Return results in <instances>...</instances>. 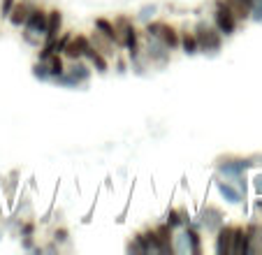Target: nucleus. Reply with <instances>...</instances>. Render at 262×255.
<instances>
[{"mask_svg":"<svg viewBox=\"0 0 262 255\" xmlns=\"http://www.w3.org/2000/svg\"><path fill=\"white\" fill-rule=\"evenodd\" d=\"M213 172L221 179H228V181H234L239 174H246L251 169V162L244 156H234V153H221V156L213 158L211 162Z\"/></svg>","mask_w":262,"mask_h":255,"instance_id":"f257e3e1","label":"nucleus"},{"mask_svg":"<svg viewBox=\"0 0 262 255\" xmlns=\"http://www.w3.org/2000/svg\"><path fill=\"white\" fill-rule=\"evenodd\" d=\"M172 51L160 42L158 37H151L148 33L142 30V58L148 68H167L169 60H172Z\"/></svg>","mask_w":262,"mask_h":255,"instance_id":"f03ea898","label":"nucleus"},{"mask_svg":"<svg viewBox=\"0 0 262 255\" xmlns=\"http://www.w3.org/2000/svg\"><path fill=\"white\" fill-rule=\"evenodd\" d=\"M193 35L198 39L200 54L204 56H216L218 51L223 49V35L218 33V28L213 24H207V21H198L193 28Z\"/></svg>","mask_w":262,"mask_h":255,"instance_id":"7ed1b4c3","label":"nucleus"},{"mask_svg":"<svg viewBox=\"0 0 262 255\" xmlns=\"http://www.w3.org/2000/svg\"><path fill=\"white\" fill-rule=\"evenodd\" d=\"M195 223H198V227L202 232H207V235H216V230L225 223V214H223V209L221 206H216V204H211V202H207L204 200V204L200 206L198 211H195Z\"/></svg>","mask_w":262,"mask_h":255,"instance_id":"20e7f679","label":"nucleus"},{"mask_svg":"<svg viewBox=\"0 0 262 255\" xmlns=\"http://www.w3.org/2000/svg\"><path fill=\"white\" fill-rule=\"evenodd\" d=\"M47 30V10L42 5H33L28 19L24 24V37L28 45H40V37H45Z\"/></svg>","mask_w":262,"mask_h":255,"instance_id":"39448f33","label":"nucleus"},{"mask_svg":"<svg viewBox=\"0 0 262 255\" xmlns=\"http://www.w3.org/2000/svg\"><path fill=\"white\" fill-rule=\"evenodd\" d=\"M213 26L218 28V33L223 35V37H232L234 33H237V26L239 21L232 16V12L228 10V7L223 5V0H216L213 3Z\"/></svg>","mask_w":262,"mask_h":255,"instance_id":"423d86ee","label":"nucleus"},{"mask_svg":"<svg viewBox=\"0 0 262 255\" xmlns=\"http://www.w3.org/2000/svg\"><path fill=\"white\" fill-rule=\"evenodd\" d=\"M211 183L216 186L218 195L228 202V204H246V197L242 195V190H239V188L234 186L232 181H228V179H221L216 172H213L211 174Z\"/></svg>","mask_w":262,"mask_h":255,"instance_id":"0eeeda50","label":"nucleus"},{"mask_svg":"<svg viewBox=\"0 0 262 255\" xmlns=\"http://www.w3.org/2000/svg\"><path fill=\"white\" fill-rule=\"evenodd\" d=\"M19 186H21V172L19 169H10L7 174L0 177V190H3V197H5L7 209L10 211L16 202V195H19Z\"/></svg>","mask_w":262,"mask_h":255,"instance_id":"6e6552de","label":"nucleus"},{"mask_svg":"<svg viewBox=\"0 0 262 255\" xmlns=\"http://www.w3.org/2000/svg\"><path fill=\"white\" fill-rule=\"evenodd\" d=\"M232 235H234V225H230L228 221L223 223L213 235V250L216 255H232Z\"/></svg>","mask_w":262,"mask_h":255,"instance_id":"1a4fd4ad","label":"nucleus"},{"mask_svg":"<svg viewBox=\"0 0 262 255\" xmlns=\"http://www.w3.org/2000/svg\"><path fill=\"white\" fill-rule=\"evenodd\" d=\"M154 235L158 241V253L160 255H177L174 253V230L165 221H160L158 225H154Z\"/></svg>","mask_w":262,"mask_h":255,"instance_id":"9d476101","label":"nucleus"},{"mask_svg":"<svg viewBox=\"0 0 262 255\" xmlns=\"http://www.w3.org/2000/svg\"><path fill=\"white\" fill-rule=\"evenodd\" d=\"M89 35H84V33H77V35H72L70 37V42H68V47L63 49V58L65 60H81L84 58V51L89 49Z\"/></svg>","mask_w":262,"mask_h":255,"instance_id":"9b49d317","label":"nucleus"},{"mask_svg":"<svg viewBox=\"0 0 262 255\" xmlns=\"http://www.w3.org/2000/svg\"><path fill=\"white\" fill-rule=\"evenodd\" d=\"M93 28L98 30L100 35H104L107 39H112L119 49H123V42H121V35H119V30H116V26H114V21L112 19H107V16H95V21H93Z\"/></svg>","mask_w":262,"mask_h":255,"instance_id":"f8f14e48","label":"nucleus"},{"mask_svg":"<svg viewBox=\"0 0 262 255\" xmlns=\"http://www.w3.org/2000/svg\"><path fill=\"white\" fill-rule=\"evenodd\" d=\"M33 0H16L14 3V7H12V12L7 14V21H10L14 28H24V24H26V19H28V14H30V10H33Z\"/></svg>","mask_w":262,"mask_h":255,"instance_id":"ddd939ff","label":"nucleus"},{"mask_svg":"<svg viewBox=\"0 0 262 255\" xmlns=\"http://www.w3.org/2000/svg\"><path fill=\"white\" fill-rule=\"evenodd\" d=\"M89 42H91V47H95V49H98L102 56H107L109 60H112V58H116V56H119V51H116V49H119V47H116L114 42H112V39H107V37H104V35H100L98 30H93V33L89 35Z\"/></svg>","mask_w":262,"mask_h":255,"instance_id":"4468645a","label":"nucleus"},{"mask_svg":"<svg viewBox=\"0 0 262 255\" xmlns=\"http://www.w3.org/2000/svg\"><path fill=\"white\" fill-rule=\"evenodd\" d=\"M63 30V12L58 7L47 10V30H45V39H54L60 35Z\"/></svg>","mask_w":262,"mask_h":255,"instance_id":"2eb2a0df","label":"nucleus"},{"mask_svg":"<svg viewBox=\"0 0 262 255\" xmlns=\"http://www.w3.org/2000/svg\"><path fill=\"white\" fill-rule=\"evenodd\" d=\"M223 5L232 12V16L239 21V24H244V21L251 19L253 0H223Z\"/></svg>","mask_w":262,"mask_h":255,"instance_id":"dca6fc26","label":"nucleus"},{"mask_svg":"<svg viewBox=\"0 0 262 255\" xmlns=\"http://www.w3.org/2000/svg\"><path fill=\"white\" fill-rule=\"evenodd\" d=\"M84 60L91 65V70H95L98 74H107V72H109V58L100 54L95 47L89 45V49L84 51Z\"/></svg>","mask_w":262,"mask_h":255,"instance_id":"f3484780","label":"nucleus"},{"mask_svg":"<svg viewBox=\"0 0 262 255\" xmlns=\"http://www.w3.org/2000/svg\"><path fill=\"white\" fill-rule=\"evenodd\" d=\"M179 49H181L186 56H198L200 54V47H198V39H195L193 30H188V28L179 30Z\"/></svg>","mask_w":262,"mask_h":255,"instance_id":"a211bd4d","label":"nucleus"},{"mask_svg":"<svg viewBox=\"0 0 262 255\" xmlns=\"http://www.w3.org/2000/svg\"><path fill=\"white\" fill-rule=\"evenodd\" d=\"M248 232L244 225H234V235H232V255H248Z\"/></svg>","mask_w":262,"mask_h":255,"instance_id":"6ab92c4d","label":"nucleus"},{"mask_svg":"<svg viewBox=\"0 0 262 255\" xmlns=\"http://www.w3.org/2000/svg\"><path fill=\"white\" fill-rule=\"evenodd\" d=\"M65 72H70L74 79H79V81L86 86V83H89V79H91V72H93V70H91V65L86 63L84 58H81V60H70V65H65Z\"/></svg>","mask_w":262,"mask_h":255,"instance_id":"aec40b11","label":"nucleus"},{"mask_svg":"<svg viewBox=\"0 0 262 255\" xmlns=\"http://www.w3.org/2000/svg\"><path fill=\"white\" fill-rule=\"evenodd\" d=\"M248 232V241H251V246H248V255L251 253H262V223H248V225H244Z\"/></svg>","mask_w":262,"mask_h":255,"instance_id":"412c9836","label":"nucleus"},{"mask_svg":"<svg viewBox=\"0 0 262 255\" xmlns=\"http://www.w3.org/2000/svg\"><path fill=\"white\" fill-rule=\"evenodd\" d=\"M135 237H137V241L142 244L144 255H148V253H158V241H156L154 227H146V230L135 232Z\"/></svg>","mask_w":262,"mask_h":255,"instance_id":"4be33fe9","label":"nucleus"},{"mask_svg":"<svg viewBox=\"0 0 262 255\" xmlns=\"http://www.w3.org/2000/svg\"><path fill=\"white\" fill-rule=\"evenodd\" d=\"M47 63V70H49V77L54 79V77H58V74H63L65 72V58H63V54H51L49 58L45 60Z\"/></svg>","mask_w":262,"mask_h":255,"instance_id":"5701e85b","label":"nucleus"},{"mask_svg":"<svg viewBox=\"0 0 262 255\" xmlns=\"http://www.w3.org/2000/svg\"><path fill=\"white\" fill-rule=\"evenodd\" d=\"M58 190H60V179L56 181V186H54V193H51V202H49V209L45 211L40 216V221H37V225H49L51 223V218H54V209H56V200H58Z\"/></svg>","mask_w":262,"mask_h":255,"instance_id":"b1692460","label":"nucleus"},{"mask_svg":"<svg viewBox=\"0 0 262 255\" xmlns=\"http://www.w3.org/2000/svg\"><path fill=\"white\" fill-rule=\"evenodd\" d=\"M163 221L167 223L172 230H181V227H183L181 216H179V206H172V204H169L167 209H165V214H163Z\"/></svg>","mask_w":262,"mask_h":255,"instance_id":"393cba45","label":"nucleus"},{"mask_svg":"<svg viewBox=\"0 0 262 255\" xmlns=\"http://www.w3.org/2000/svg\"><path fill=\"white\" fill-rule=\"evenodd\" d=\"M135 186H137V177L133 179V186H130V190H128V200H125V204H123V209H121V214H119V216H116V223H119V225H123V223L128 221V209H130V202H133Z\"/></svg>","mask_w":262,"mask_h":255,"instance_id":"a878e982","label":"nucleus"},{"mask_svg":"<svg viewBox=\"0 0 262 255\" xmlns=\"http://www.w3.org/2000/svg\"><path fill=\"white\" fill-rule=\"evenodd\" d=\"M51 241H56L58 246L68 244V241H70V230L65 225H56L54 230H51Z\"/></svg>","mask_w":262,"mask_h":255,"instance_id":"bb28decb","label":"nucleus"},{"mask_svg":"<svg viewBox=\"0 0 262 255\" xmlns=\"http://www.w3.org/2000/svg\"><path fill=\"white\" fill-rule=\"evenodd\" d=\"M156 14H158V5H156V3H151V5H144L142 10L137 12V21H142V24H146V21L156 19Z\"/></svg>","mask_w":262,"mask_h":255,"instance_id":"cd10ccee","label":"nucleus"},{"mask_svg":"<svg viewBox=\"0 0 262 255\" xmlns=\"http://www.w3.org/2000/svg\"><path fill=\"white\" fill-rule=\"evenodd\" d=\"M33 77L37 79V81H51L49 70H47V63H45V60H35V65H33Z\"/></svg>","mask_w":262,"mask_h":255,"instance_id":"c85d7f7f","label":"nucleus"},{"mask_svg":"<svg viewBox=\"0 0 262 255\" xmlns=\"http://www.w3.org/2000/svg\"><path fill=\"white\" fill-rule=\"evenodd\" d=\"M98 195H100V188L95 190V197H93V202H91L89 211L81 216V225H91V223H93V214H95V206H98Z\"/></svg>","mask_w":262,"mask_h":255,"instance_id":"c756f323","label":"nucleus"},{"mask_svg":"<svg viewBox=\"0 0 262 255\" xmlns=\"http://www.w3.org/2000/svg\"><path fill=\"white\" fill-rule=\"evenodd\" d=\"M125 253H130V255H135V253H139V255H144V250H142V244L137 241V237H130L128 239V244H125Z\"/></svg>","mask_w":262,"mask_h":255,"instance_id":"7c9ffc66","label":"nucleus"},{"mask_svg":"<svg viewBox=\"0 0 262 255\" xmlns=\"http://www.w3.org/2000/svg\"><path fill=\"white\" fill-rule=\"evenodd\" d=\"M251 19L262 24V0H253V7H251Z\"/></svg>","mask_w":262,"mask_h":255,"instance_id":"2f4dec72","label":"nucleus"},{"mask_svg":"<svg viewBox=\"0 0 262 255\" xmlns=\"http://www.w3.org/2000/svg\"><path fill=\"white\" fill-rule=\"evenodd\" d=\"M16 0H0V19H7V14L12 12Z\"/></svg>","mask_w":262,"mask_h":255,"instance_id":"473e14b6","label":"nucleus"},{"mask_svg":"<svg viewBox=\"0 0 262 255\" xmlns=\"http://www.w3.org/2000/svg\"><path fill=\"white\" fill-rule=\"evenodd\" d=\"M248 181L253 183V190H255L257 197H262V172H257L253 179H248Z\"/></svg>","mask_w":262,"mask_h":255,"instance_id":"72a5a7b5","label":"nucleus"},{"mask_svg":"<svg viewBox=\"0 0 262 255\" xmlns=\"http://www.w3.org/2000/svg\"><path fill=\"white\" fill-rule=\"evenodd\" d=\"M179 216H181V223H183V225H190V223H193V214H190L186 206H179Z\"/></svg>","mask_w":262,"mask_h":255,"instance_id":"f704fd0d","label":"nucleus"},{"mask_svg":"<svg viewBox=\"0 0 262 255\" xmlns=\"http://www.w3.org/2000/svg\"><path fill=\"white\" fill-rule=\"evenodd\" d=\"M21 248L28 250V253H33V248H35V237H21Z\"/></svg>","mask_w":262,"mask_h":255,"instance_id":"c9c22d12","label":"nucleus"},{"mask_svg":"<svg viewBox=\"0 0 262 255\" xmlns=\"http://www.w3.org/2000/svg\"><path fill=\"white\" fill-rule=\"evenodd\" d=\"M248 162H251V167H262V153H251V156H246Z\"/></svg>","mask_w":262,"mask_h":255,"instance_id":"e433bc0d","label":"nucleus"},{"mask_svg":"<svg viewBox=\"0 0 262 255\" xmlns=\"http://www.w3.org/2000/svg\"><path fill=\"white\" fill-rule=\"evenodd\" d=\"M181 188L190 193V183H188V177H186V174H181Z\"/></svg>","mask_w":262,"mask_h":255,"instance_id":"4c0bfd02","label":"nucleus"},{"mask_svg":"<svg viewBox=\"0 0 262 255\" xmlns=\"http://www.w3.org/2000/svg\"><path fill=\"white\" fill-rule=\"evenodd\" d=\"M28 186L35 190V188H37V179H35V177H28Z\"/></svg>","mask_w":262,"mask_h":255,"instance_id":"58836bf2","label":"nucleus"},{"mask_svg":"<svg viewBox=\"0 0 262 255\" xmlns=\"http://www.w3.org/2000/svg\"><path fill=\"white\" fill-rule=\"evenodd\" d=\"M104 188H109V190H112V174H107V177H104Z\"/></svg>","mask_w":262,"mask_h":255,"instance_id":"ea45409f","label":"nucleus"},{"mask_svg":"<svg viewBox=\"0 0 262 255\" xmlns=\"http://www.w3.org/2000/svg\"><path fill=\"white\" fill-rule=\"evenodd\" d=\"M253 206H255V211H260V214H262V197H260V200L253 202Z\"/></svg>","mask_w":262,"mask_h":255,"instance_id":"a19ab883","label":"nucleus"},{"mask_svg":"<svg viewBox=\"0 0 262 255\" xmlns=\"http://www.w3.org/2000/svg\"><path fill=\"white\" fill-rule=\"evenodd\" d=\"M3 216H5V214H3V204H0V218H3Z\"/></svg>","mask_w":262,"mask_h":255,"instance_id":"79ce46f5","label":"nucleus"},{"mask_svg":"<svg viewBox=\"0 0 262 255\" xmlns=\"http://www.w3.org/2000/svg\"><path fill=\"white\" fill-rule=\"evenodd\" d=\"M0 239H3V227H0Z\"/></svg>","mask_w":262,"mask_h":255,"instance_id":"37998d69","label":"nucleus"}]
</instances>
